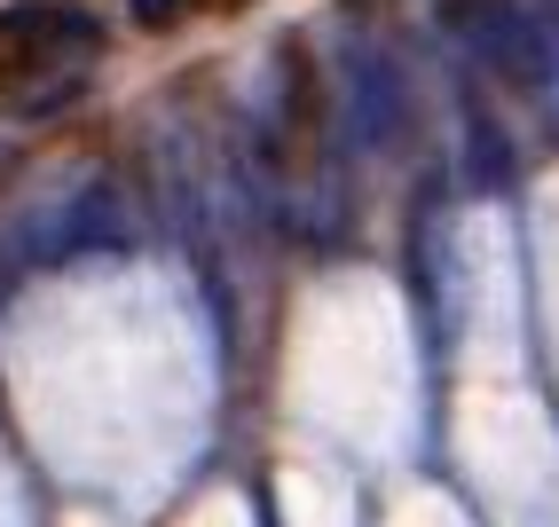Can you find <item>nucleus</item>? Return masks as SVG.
<instances>
[{"instance_id": "1", "label": "nucleus", "mask_w": 559, "mask_h": 527, "mask_svg": "<svg viewBox=\"0 0 559 527\" xmlns=\"http://www.w3.org/2000/svg\"><path fill=\"white\" fill-rule=\"evenodd\" d=\"M450 24L473 40V56L497 71V80H512V87H544L551 80V32L536 24V16H520V9H504V0H450Z\"/></svg>"}, {"instance_id": "2", "label": "nucleus", "mask_w": 559, "mask_h": 527, "mask_svg": "<svg viewBox=\"0 0 559 527\" xmlns=\"http://www.w3.org/2000/svg\"><path fill=\"white\" fill-rule=\"evenodd\" d=\"M174 9H181V0H134V16H142V24H166Z\"/></svg>"}, {"instance_id": "3", "label": "nucleus", "mask_w": 559, "mask_h": 527, "mask_svg": "<svg viewBox=\"0 0 559 527\" xmlns=\"http://www.w3.org/2000/svg\"><path fill=\"white\" fill-rule=\"evenodd\" d=\"M536 24L551 32V48H559V0H536Z\"/></svg>"}]
</instances>
